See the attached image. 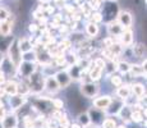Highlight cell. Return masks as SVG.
<instances>
[{"instance_id":"obj_1","label":"cell","mask_w":147,"mask_h":128,"mask_svg":"<svg viewBox=\"0 0 147 128\" xmlns=\"http://www.w3.org/2000/svg\"><path fill=\"white\" fill-rule=\"evenodd\" d=\"M9 60L16 68H18L19 64L22 63V51L19 50L18 40H14L9 45Z\"/></svg>"},{"instance_id":"obj_2","label":"cell","mask_w":147,"mask_h":128,"mask_svg":"<svg viewBox=\"0 0 147 128\" xmlns=\"http://www.w3.org/2000/svg\"><path fill=\"white\" fill-rule=\"evenodd\" d=\"M133 18H132V14L127 10H121L118 13V23L124 28H129L132 26Z\"/></svg>"},{"instance_id":"obj_3","label":"cell","mask_w":147,"mask_h":128,"mask_svg":"<svg viewBox=\"0 0 147 128\" xmlns=\"http://www.w3.org/2000/svg\"><path fill=\"white\" fill-rule=\"evenodd\" d=\"M81 92L84 98H94L98 92V87L95 83H84L81 87Z\"/></svg>"},{"instance_id":"obj_4","label":"cell","mask_w":147,"mask_h":128,"mask_svg":"<svg viewBox=\"0 0 147 128\" xmlns=\"http://www.w3.org/2000/svg\"><path fill=\"white\" fill-rule=\"evenodd\" d=\"M55 79L58 82L59 87H67V86H69L70 81H72V77L68 74V72H65V70H61V72L56 73Z\"/></svg>"},{"instance_id":"obj_5","label":"cell","mask_w":147,"mask_h":128,"mask_svg":"<svg viewBox=\"0 0 147 128\" xmlns=\"http://www.w3.org/2000/svg\"><path fill=\"white\" fill-rule=\"evenodd\" d=\"M113 100L110 99V96H101V98H97L96 100H94V105L95 108H97V109L100 110H104L106 109V108L110 106V102Z\"/></svg>"},{"instance_id":"obj_6","label":"cell","mask_w":147,"mask_h":128,"mask_svg":"<svg viewBox=\"0 0 147 128\" xmlns=\"http://www.w3.org/2000/svg\"><path fill=\"white\" fill-rule=\"evenodd\" d=\"M19 68H21V72L24 77H30L35 72V65L32 64V62H23V63L19 64Z\"/></svg>"},{"instance_id":"obj_7","label":"cell","mask_w":147,"mask_h":128,"mask_svg":"<svg viewBox=\"0 0 147 128\" xmlns=\"http://www.w3.org/2000/svg\"><path fill=\"white\" fill-rule=\"evenodd\" d=\"M31 89L32 90H35V91H40L41 89H44V85H45V82H44V79L41 78L40 76H33V74H31Z\"/></svg>"},{"instance_id":"obj_8","label":"cell","mask_w":147,"mask_h":128,"mask_svg":"<svg viewBox=\"0 0 147 128\" xmlns=\"http://www.w3.org/2000/svg\"><path fill=\"white\" fill-rule=\"evenodd\" d=\"M18 124V119L16 115H9V116H4L1 122V127L3 128H16Z\"/></svg>"},{"instance_id":"obj_9","label":"cell","mask_w":147,"mask_h":128,"mask_svg":"<svg viewBox=\"0 0 147 128\" xmlns=\"http://www.w3.org/2000/svg\"><path fill=\"white\" fill-rule=\"evenodd\" d=\"M23 104H24L23 96H18L17 93L16 95H12V98H10V106H12L13 109H19Z\"/></svg>"},{"instance_id":"obj_10","label":"cell","mask_w":147,"mask_h":128,"mask_svg":"<svg viewBox=\"0 0 147 128\" xmlns=\"http://www.w3.org/2000/svg\"><path fill=\"white\" fill-rule=\"evenodd\" d=\"M18 46H19V50L22 53H30L32 50V44H31L30 40L27 39H22L18 41Z\"/></svg>"},{"instance_id":"obj_11","label":"cell","mask_w":147,"mask_h":128,"mask_svg":"<svg viewBox=\"0 0 147 128\" xmlns=\"http://www.w3.org/2000/svg\"><path fill=\"white\" fill-rule=\"evenodd\" d=\"M10 31H12V27H10V23L7 21H0V35L1 36H9Z\"/></svg>"},{"instance_id":"obj_12","label":"cell","mask_w":147,"mask_h":128,"mask_svg":"<svg viewBox=\"0 0 147 128\" xmlns=\"http://www.w3.org/2000/svg\"><path fill=\"white\" fill-rule=\"evenodd\" d=\"M88 115H90V119L91 121H94V122H100L101 119H102V112H101L100 109H97V108H94V109H91L90 110V113H88Z\"/></svg>"},{"instance_id":"obj_13","label":"cell","mask_w":147,"mask_h":128,"mask_svg":"<svg viewBox=\"0 0 147 128\" xmlns=\"http://www.w3.org/2000/svg\"><path fill=\"white\" fill-rule=\"evenodd\" d=\"M109 32L111 33V35L114 36H118V35H121V32H123V27L118 23V22H114V23H110L109 26Z\"/></svg>"},{"instance_id":"obj_14","label":"cell","mask_w":147,"mask_h":128,"mask_svg":"<svg viewBox=\"0 0 147 128\" xmlns=\"http://www.w3.org/2000/svg\"><path fill=\"white\" fill-rule=\"evenodd\" d=\"M121 36H123V44L124 45H127V46L132 45V42H133V32H132L131 30L121 32Z\"/></svg>"},{"instance_id":"obj_15","label":"cell","mask_w":147,"mask_h":128,"mask_svg":"<svg viewBox=\"0 0 147 128\" xmlns=\"http://www.w3.org/2000/svg\"><path fill=\"white\" fill-rule=\"evenodd\" d=\"M86 31H87V33H88L91 37H95V36L98 33L97 23H95V22H90V23L87 24V27H86Z\"/></svg>"},{"instance_id":"obj_16","label":"cell","mask_w":147,"mask_h":128,"mask_svg":"<svg viewBox=\"0 0 147 128\" xmlns=\"http://www.w3.org/2000/svg\"><path fill=\"white\" fill-rule=\"evenodd\" d=\"M5 90V93H8V95H16L17 92H18V85L14 83V82H8L7 86L4 87Z\"/></svg>"},{"instance_id":"obj_17","label":"cell","mask_w":147,"mask_h":128,"mask_svg":"<svg viewBox=\"0 0 147 128\" xmlns=\"http://www.w3.org/2000/svg\"><path fill=\"white\" fill-rule=\"evenodd\" d=\"M133 53L137 58H143L146 54V47L143 44H137L136 46L133 47Z\"/></svg>"},{"instance_id":"obj_18","label":"cell","mask_w":147,"mask_h":128,"mask_svg":"<svg viewBox=\"0 0 147 128\" xmlns=\"http://www.w3.org/2000/svg\"><path fill=\"white\" fill-rule=\"evenodd\" d=\"M45 86L47 87L49 91H56L59 89L58 82H56V79H54V78H47L46 82H45Z\"/></svg>"},{"instance_id":"obj_19","label":"cell","mask_w":147,"mask_h":128,"mask_svg":"<svg viewBox=\"0 0 147 128\" xmlns=\"http://www.w3.org/2000/svg\"><path fill=\"white\" fill-rule=\"evenodd\" d=\"M118 96L121 99H127L129 96V93H131V89H129L128 86H123V87H119V90H118Z\"/></svg>"},{"instance_id":"obj_20","label":"cell","mask_w":147,"mask_h":128,"mask_svg":"<svg viewBox=\"0 0 147 128\" xmlns=\"http://www.w3.org/2000/svg\"><path fill=\"white\" fill-rule=\"evenodd\" d=\"M132 91H133V93L136 96H138V98H142L143 93H145V87L142 86V85L137 83V85H133V89H132Z\"/></svg>"},{"instance_id":"obj_21","label":"cell","mask_w":147,"mask_h":128,"mask_svg":"<svg viewBox=\"0 0 147 128\" xmlns=\"http://www.w3.org/2000/svg\"><path fill=\"white\" fill-rule=\"evenodd\" d=\"M101 72H102V67H96L94 68V70L91 72V79L92 81H97V79H100V77H101Z\"/></svg>"},{"instance_id":"obj_22","label":"cell","mask_w":147,"mask_h":128,"mask_svg":"<svg viewBox=\"0 0 147 128\" xmlns=\"http://www.w3.org/2000/svg\"><path fill=\"white\" fill-rule=\"evenodd\" d=\"M78 121H80L81 126H84V127L88 126V124L91 123V119H90L88 113H83V114H81L80 118H78Z\"/></svg>"},{"instance_id":"obj_23","label":"cell","mask_w":147,"mask_h":128,"mask_svg":"<svg viewBox=\"0 0 147 128\" xmlns=\"http://www.w3.org/2000/svg\"><path fill=\"white\" fill-rule=\"evenodd\" d=\"M119 113H120V116L123 119H129V118H131L132 110L129 109V106H121L120 110H119Z\"/></svg>"},{"instance_id":"obj_24","label":"cell","mask_w":147,"mask_h":128,"mask_svg":"<svg viewBox=\"0 0 147 128\" xmlns=\"http://www.w3.org/2000/svg\"><path fill=\"white\" fill-rule=\"evenodd\" d=\"M51 104V102H49V101H46V100H37V101H35V106L37 108L38 110H46L47 108H49V105Z\"/></svg>"},{"instance_id":"obj_25","label":"cell","mask_w":147,"mask_h":128,"mask_svg":"<svg viewBox=\"0 0 147 128\" xmlns=\"http://www.w3.org/2000/svg\"><path fill=\"white\" fill-rule=\"evenodd\" d=\"M102 127L104 128H115V121L111 118H107L102 122Z\"/></svg>"},{"instance_id":"obj_26","label":"cell","mask_w":147,"mask_h":128,"mask_svg":"<svg viewBox=\"0 0 147 128\" xmlns=\"http://www.w3.org/2000/svg\"><path fill=\"white\" fill-rule=\"evenodd\" d=\"M131 118L133 119L134 122H141L142 121V113L141 112H132L131 113Z\"/></svg>"},{"instance_id":"obj_27","label":"cell","mask_w":147,"mask_h":128,"mask_svg":"<svg viewBox=\"0 0 147 128\" xmlns=\"http://www.w3.org/2000/svg\"><path fill=\"white\" fill-rule=\"evenodd\" d=\"M119 69L121 70V72L127 73V72L131 70V65L127 63V62H121V63H119Z\"/></svg>"},{"instance_id":"obj_28","label":"cell","mask_w":147,"mask_h":128,"mask_svg":"<svg viewBox=\"0 0 147 128\" xmlns=\"http://www.w3.org/2000/svg\"><path fill=\"white\" fill-rule=\"evenodd\" d=\"M8 17H9V13L5 8H0V21H7Z\"/></svg>"},{"instance_id":"obj_29","label":"cell","mask_w":147,"mask_h":128,"mask_svg":"<svg viewBox=\"0 0 147 128\" xmlns=\"http://www.w3.org/2000/svg\"><path fill=\"white\" fill-rule=\"evenodd\" d=\"M131 69H132V72H133L134 76H140L143 73V69L140 67V65H133V67H131Z\"/></svg>"},{"instance_id":"obj_30","label":"cell","mask_w":147,"mask_h":128,"mask_svg":"<svg viewBox=\"0 0 147 128\" xmlns=\"http://www.w3.org/2000/svg\"><path fill=\"white\" fill-rule=\"evenodd\" d=\"M111 83L114 85V86H120L121 85V78L119 76H113L111 77Z\"/></svg>"},{"instance_id":"obj_31","label":"cell","mask_w":147,"mask_h":128,"mask_svg":"<svg viewBox=\"0 0 147 128\" xmlns=\"http://www.w3.org/2000/svg\"><path fill=\"white\" fill-rule=\"evenodd\" d=\"M72 76H73V78H78V77H80V68H78L77 65H74V67L72 68Z\"/></svg>"},{"instance_id":"obj_32","label":"cell","mask_w":147,"mask_h":128,"mask_svg":"<svg viewBox=\"0 0 147 128\" xmlns=\"http://www.w3.org/2000/svg\"><path fill=\"white\" fill-rule=\"evenodd\" d=\"M92 19H94L95 23H97V22H101V21H102V16H101L100 13H95L94 16H92Z\"/></svg>"},{"instance_id":"obj_33","label":"cell","mask_w":147,"mask_h":128,"mask_svg":"<svg viewBox=\"0 0 147 128\" xmlns=\"http://www.w3.org/2000/svg\"><path fill=\"white\" fill-rule=\"evenodd\" d=\"M51 104L55 108H58V109H61V108H63V101H60V100H53Z\"/></svg>"},{"instance_id":"obj_34","label":"cell","mask_w":147,"mask_h":128,"mask_svg":"<svg viewBox=\"0 0 147 128\" xmlns=\"http://www.w3.org/2000/svg\"><path fill=\"white\" fill-rule=\"evenodd\" d=\"M18 91H21V92L24 95V93L28 92V89H27L26 85H22V86H18Z\"/></svg>"},{"instance_id":"obj_35","label":"cell","mask_w":147,"mask_h":128,"mask_svg":"<svg viewBox=\"0 0 147 128\" xmlns=\"http://www.w3.org/2000/svg\"><path fill=\"white\" fill-rule=\"evenodd\" d=\"M4 116H5V109L1 106V108H0V119H3Z\"/></svg>"},{"instance_id":"obj_36","label":"cell","mask_w":147,"mask_h":128,"mask_svg":"<svg viewBox=\"0 0 147 128\" xmlns=\"http://www.w3.org/2000/svg\"><path fill=\"white\" fill-rule=\"evenodd\" d=\"M28 28H30L31 32H35V31L37 30V26H36V24H30V27H28Z\"/></svg>"},{"instance_id":"obj_37","label":"cell","mask_w":147,"mask_h":128,"mask_svg":"<svg viewBox=\"0 0 147 128\" xmlns=\"http://www.w3.org/2000/svg\"><path fill=\"white\" fill-rule=\"evenodd\" d=\"M5 82V77H4V73H0V85L4 83Z\"/></svg>"},{"instance_id":"obj_38","label":"cell","mask_w":147,"mask_h":128,"mask_svg":"<svg viewBox=\"0 0 147 128\" xmlns=\"http://www.w3.org/2000/svg\"><path fill=\"white\" fill-rule=\"evenodd\" d=\"M4 95H5V90H4V87H3V89L0 87V98H3Z\"/></svg>"},{"instance_id":"obj_39","label":"cell","mask_w":147,"mask_h":128,"mask_svg":"<svg viewBox=\"0 0 147 128\" xmlns=\"http://www.w3.org/2000/svg\"><path fill=\"white\" fill-rule=\"evenodd\" d=\"M72 128H81V124H73Z\"/></svg>"},{"instance_id":"obj_40","label":"cell","mask_w":147,"mask_h":128,"mask_svg":"<svg viewBox=\"0 0 147 128\" xmlns=\"http://www.w3.org/2000/svg\"><path fill=\"white\" fill-rule=\"evenodd\" d=\"M3 59H4V58H3V54H1V53H0V64H1V63H3Z\"/></svg>"},{"instance_id":"obj_41","label":"cell","mask_w":147,"mask_h":128,"mask_svg":"<svg viewBox=\"0 0 147 128\" xmlns=\"http://www.w3.org/2000/svg\"><path fill=\"white\" fill-rule=\"evenodd\" d=\"M86 128H95V127H92V126H90L88 124V126H86Z\"/></svg>"},{"instance_id":"obj_42","label":"cell","mask_w":147,"mask_h":128,"mask_svg":"<svg viewBox=\"0 0 147 128\" xmlns=\"http://www.w3.org/2000/svg\"><path fill=\"white\" fill-rule=\"evenodd\" d=\"M118 128H127V127H124V126H120V127H118Z\"/></svg>"},{"instance_id":"obj_43","label":"cell","mask_w":147,"mask_h":128,"mask_svg":"<svg viewBox=\"0 0 147 128\" xmlns=\"http://www.w3.org/2000/svg\"><path fill=\"white\" fill-rule=\"evenodd\" d=\"M0 128H1V124H0Z\"/></svg>"}]
</instances>
